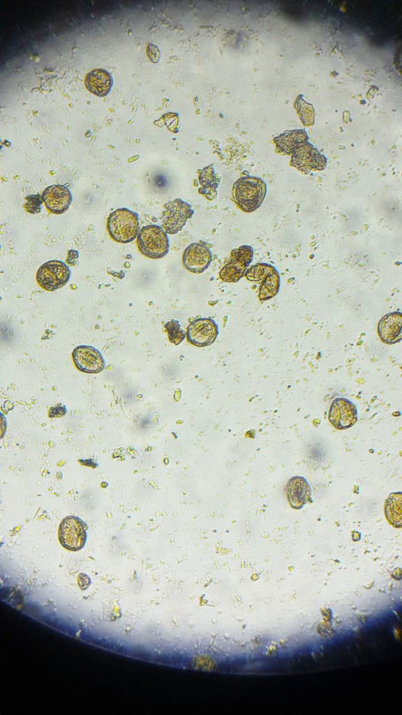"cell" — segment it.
<instances>
[{"label": "cell", "mask_w": 402, "mask_h": 715, "mask_svg": "<svg viewBox=\"0 0 402 715\" xmlns=\"http://www.w3.org/2000/svg\"><path fill=\"white\" fill-rule=\"evenodd\" d=\"M267 184L260 177L244 175L232 186L233 200L242 211L250 213L262 205L267 194Z\"/></svg>", "instance_id": "obj_1"}, {"label": "cell", "mask_w": 402, "mask_h": 715, "mask_svg": "<svg viewBox=\"0 0 402 715\" xmlns=\"http://www.w3.org/2000/svg\"><path fill=\"white\" fill-rule=\"evenodd\" d=\"M107 230L116 242L129 243L139 233L138 214L127 208L117 209L110 214L107 220Z\"/></svg>", "instance_id": "obj_2"}, {"label": "cell", "mask_w": 402, "mask_h": 715, "mask_svg": "<svg viewBox=\"0 0 402 715\" xmlns=\"http://www.w3.org/2000/svg\"><path fill=\"white\" fill-rule=\"evenodd\" d=\"M140 252L151 259H159L168 254L170 249L168 233L158 225L142 227L137 237Z\"/></svg>", "instance_id": "obj_3"}, {"label": "cell", "mask_w": 402, "mask_h": 715, "mask_svg": "<svg viewBox=\"0 0 402 715\" xmlns=\"http://www.w3.org/2000/svg\"><path fill=\"white\" fill-rule=\"evenodd\" d=\"M87 526L79 517L70 515L64 517L59 527V540L66 550L77 552L82 550L87 542Z\"/></svg>", "instance_id": "obj_4"}, {"label": "cell", "mask_w": 402, "mask_h": 715, "mask_svg": "<svg viewBox=\"0 0 402 715\" xmlns=\"http://www.w3.org/2000/svg\"><path fill=\"white\" fill-rule=\"evenodd\" d=\"M244 275L251 281H260L259 288L260 300L270 299L278 291L280 275L277 270L269 264H255L248 268Z\"/></svg>", "instance_id": "obj_5"}, {"label": "cell", "mask_w": 402, "mask_h": 715, "mask_svg": "<svg viewBox=\"0 0 402 715\" xmlns=\"http://www.w3.org/2000/svg\"><path fill=\"white\" fill-rule=\"evenodd\" d=\"M194 210L191 205L181 198L169 201L164 205L162 213V226L168 234L174 235L181 231Z\"/></svg>", "instance_id": "obj_6"}, {"label": "cell", "mask_w": 402, "mask_h": 715, "mask_svg": "<svg viewBox=\"0 0 402 715\" xmlns=\"http://www.w3.org/2000/svg\"><path fill=\"white\" fill-rule=\"evenodd\" d=\"M36 277L42 288L54 291L67 283L70 277V270L64 262L52 260L38 268Z\"/></svg>", "instance_id": "obj_7"}, {"label": "cell", "mask_w": 402, "mask_h": 715, "mask_svg": "<svg viewBox=\"0 0 402 715\" xmlns=\"http://www.w3.org/2000/svg\"><path fill=\"white\" fill-rule=\"evenodd\" d=\"M253 258V249L249 245L232 249L230 260L220 271V278L225 282H237L245 274Z\"/></svg>", "instance_id": "obj_8"}, {"label": "cell", "mask_w": 402, "mask_h": 715, "mask_svg": "<svg viewBox=\"0 0 402 715\" xmlns=\"http://www.w3.org/2000/svg\"><path fill=\"white\" fill-rule=\"evenodd\" d=\"M290 165L300 172L308 174L312 170H323L327 166V158L306 142L291 154Z\"/></svg>", "instance_id": "obj_9"}, {"label": "cell", "mask_w": 402, "mask_h": 715, "mask_svg": "<svg viewBox=\"0 0 402 715\" xmlns=\"http://www.w3.org/2000/svg\"><path fill=\"white\" fill-rule=\"evenodd\" d=\"M211 246L200 241L188 245L182 256L184 267L190 272L200 274L205 271L212 260Z\"/></svg>", "instance_id": "obj_10"}, {"label": "cell", "mask_w": 402, "mask_h": 715, "mask_svg": "<svg viewBox=\"0 0 402 715\" xmlns=\"http://www.w3.org/2000/svg\"><path fill=\"white\" fill-rule=\"evenodd\" d=\"M218 334V327L211 318H200L191 321L186 332L188 341L198 347L209 346Z\"/></svg>", "instance_id": "obj_11"}, {"label": "cell", "mask_w": 402, "mask_h": 715, "mask_svg": "<svg viewBox=\"0 0 402 715\" xmlns=\"http://www.w3.org/2000/svg\"><path fill=\"white\" fill-rule=\"evenodd\" d=\"M328 418L335 428L345 429L356 422L357 410L350 400L345 398H336L333 400L329 407Z\"/></svg>", "instance_id": "obj_12"}, {"label": "cell", "mask_w": 402, "mask_h": 715, "mask_svg": "<svg viewBox=\"0 0 402 715\" xmlns=\"http://www.w3.org/2000/svg\"><path fill=\"white\" fill-rule=\"evenodd\" d=\"M73 362L81 371L98 374L105 368V361L100 352L91 346H79L72 353Z\"/></svg>", "instance_id": "obj_13"}, {"label": "cell", "mask_w": 402, "mask_h": 715, "mask_svg": "<svg viewBox=\"0 0 402 715\" xmlns=\"http://www.w3.org/2000/svg\"><path fill=\"white\" fill-rule=\"evenodd\" d=\"M42 198L47 209L54 214L66 212L73 200L69 189L60 184L47 186L43 191Z\"/></svg>", "instance_id": "obj_14"}, {"label": "cell", "mask_w": 402, "mask_h": 715, "mask_svg": "<svg viewBox=\"0 0 402 715\" xmlns=\"http://www.w3.org/2000/svg\"><path fill=\"white\" fill-rule=\"evenodd\" d=\"M402 315L401 312H392L385 315L378 323V332L385 344H393L401 339Z\"/></svg>", "instance_id": "obj_15"}, {"label": "cell", "mask_w": 402, "mask_h": 715, "mask_svg": "<svg viewBox=\"0 0 402 715\" xmlns=\"http://www.w3.org/2000/svg\"><path fill=\"white\" fill-rule=\"evenodd\" d=\"M286 489L289 503L295 509L302 508L311 497L310 485L304 477H292L288 480Z\"/></svg>", "instance_id": "obj_16"}, {"label": "cell", "mask_w": 402, "mask_h": 715, "mask_svg": "<svg viewBox=\"0 0 402 715\" xmlns=\"http://www.w3.org/2000/svg\"><path fill=\"white\" fill-rule=\"evenodd\" d=\"M198 173V192L209 201L214 200L218 194L217 190L221 181V177L216 172L214 165L211 164Z\"/></svg>", "instance_id": "obj_17"}, {"label": "cell", "mask_w": 402, "mask_h": 715, "mask_svg": "<svg viewBox=\"0 0 402 715\" xmlns=\"http://www.w3.org/2000/svg\"><path fill=\"white\" fill-rule=\"evenodd\" d=\"M113 79L111 74L103 68H94L90 71L85 77V85L91 93L99 96H106L111 90Z\"/></svg>", "instance_id": "obj_18"}, {"label": "cell", "mask_w": 402, "mask_h": 715, "mask_svg": "<svg viewBox=\"0 0 402 715\" xmlns=\"http://www.w3.org/2000/svg\"><path fill=\"white\" fill-rule=\"evenodd\" d=\"M304 130L288 131L274 139L277 150L286 155L292 154L299 147L308 142Z\"/></svg>", "instance_id": "obj_19"}, {"label": "cell", "mask_w": 402, "mask_h": 715, "mask_svg": "<svg viewBox=\"0 0 402 715\" xmlns=\"http://www.w3.org/2000/svg\"><path fill=\"white\" fill-rule=\"evenodd\" d=\"M385 514L387 521L393 526L401 528L402 524V493L393 492L385 503Z\"/></svg>", "instance_id": "obj_20"}, {"label": "cell", "mask_w": 402, "mask_h": 715, "mask_svg": "<svg viewBox=\"0 0 402 715\" xmlns=\"http://www.w3.org/2000/svg\"><path fill=\"white\" fill-rule=\"evenodd\" d=\"M169 340L170 342L178 345L184 339L186 332L181 328L179 322L172 319L165 325Z\"/></svg>", "instance_id": "obj_21"}, {"label": "cell", "mask_w": 402, "mask_h": 715, "mask_svg": "<svg viewBox=\"0 0 402 715\" xmlns=\"http://www.w3.org/2000/svg\"><path fill=\"white\" fill-rule=\"evenodd\" d=\"M301 120L306 125L313 123L314 112L311 105L306 103L299 96L295 103Z\"/></svg>", "instance_id": "obj_22"}, {"label": "cell", "mask_w": 402, "mask_h": 715, "mask_svg": "<svg viewBox=\"0 0 402 715\" xmlns=\"http://www.w3.org/2000/svg\"><path fill=\"white\" fill-rule=\"evenodd\" d=\"M25 200L26 202L24 205V207L27 212L32 214H35L40 212L42 204L43 202V198L40 195H29L25 197Z\"/></svg>", "instance_id": "obj_23"}, {"label": "cell", "mask_w": 402, "mask_h": 715, "mask_svg": "<svg viewBox=\"0 0 402 715\" xmlns=\"http://www.w3.org/2000/svg\"><path fill=\"white\" fill-rule=\"evenodd\" d=\"M66 406L64 405L57 404L50 408V409L49 410V417H62L66 414Z\"/></svg>", "instance_id": "obj_24"}, {"label": "cell", "mask_w": 402, "mask_h": 715, "mask_svg": "<svg viewBox=\"0 0 402 715\" xmlns=\"http://www.w3.org/2000/svg\"><path fill=\"white\" fill-rule=\"evenodd\" d=\"M77 580L79 587L82 590L87 589L90 585V579L86 574L80 573Z\"/></svg>", "instance_id": "obj_25"}, {"label": "cell", "mask_w": 402, "mask_h": 715, "mask_svg": "<svg viewBox=\"0 0 402 715\" xmlns=\"http://www.w3.org/2000/svg\"><path fill=\"white\" fill-rule=\"evenodd\" d=\"M147 54L150 59L156 62L159 57L158 48L153 44H149L147 47Z\"/></svg>", "instance_id": "obj_26"}, {"label": "cell", "mask_w": 402, "mask_h": 715, "mask_svg": "<svg viewBox=\"0 0 402 715\" xmlns=\"http://www.w3.org/2000/svg\"><path fill=\"white\" fill-rule=\"evenodd\" d=\"M77 256H78V255H77V251H74V254H73V256H72V255H71V253H70V251H68V258H67V260H66V261L68 262V264H69V263H70V260H72V261H73V260H72V259H74V260H75V262H77Z\"/></svg>", "instance_id": "obj_27"}]
</instances>
